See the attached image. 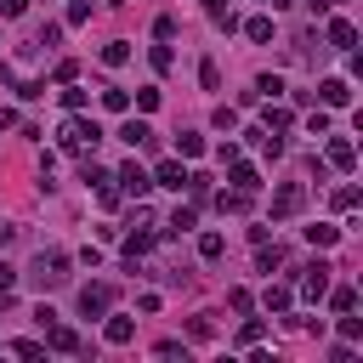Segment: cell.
<instances>
[{"instance_id": "6da1fadb", "label": "cell", "mask_w": 363, "mask_h": 363, "mask_svg": "<svg viewBox=\"0 0 363 363\" xmlns=\"http://www.w3.org/2000/svg\"><path fill=\"white\" fill-rule=\"evenodd\" d=\"M68 267H74V261H68L63 250H52V255H40V261H34L29 279H34V290H57V284H68Z\"/></svg>"}, {"instance_id": "7a4b0ae2", "label": "cell", "mask_w": 363, "mask_h": 363, "mask_svg": "<svg viewBox=\"0 0 363 363\" xmlns=\"http://www.w3.org/2000/svg\"><path fill=\"white\" fill-rule=\"evenodd\" d=\"M97 142H103V125H97V119H68V125H63V148L80 154V148H97Z\"/></svg>"}, {"instance_id": "3957f363", "label": "cell", "mask_w": 363, "mask_h": 363, "mask_svg": "<svg viewBox=\"0 0 363 363\" xmlns=\"http://www.w3.org/2000/svg\"><path fill=\"white\" fill-rule=\"evenodd\" d=\"M301 205H306V188H301V182H284V188L272 193V221H290V216H301Z\"/></svg>"}, {"instance_id": "277c9868", "label": "cell", "mask_w": 363, "mask_h": 363, "mask_svg": "<svg viewBox=\"0 0 363 363\" xmlns=\"http://www.w3.org/2000/svg\"><path fill=\"white\" fill-rule=\"evenodd\" d=\"M108 306H114V284H85L80 290V312L85 318H103Z\"/></svg>"}, {"instance_id": "5b68a950", "label": "cell", "mask_w": 363, "mask_h": 363, "mask_svg": "<svg viewBox=\"0 0 363 363\" xmlns=\"http://www.w3.org/2000/svg\"><path fill=\"white\" fill-rule=\"evenodd\" d=\"M114 182H119V188H125V193H131V199H142V193H148V188H154V176H148V170H142V165H136V159H131V165H125V170H119V176H114Z\"/></svg>"}, {"instance_id": "8992f818", "label": "cell", "mask_w": 363, "mask_h": 363, "mask_svg": "<svg viewBox=\"0 0 363 363\" xmlns=\"http://www.w3.org/2000/svg\"><path fill=\"white\" fill-rule=\"evenodd\" d=\"M301 295H306V301H318V295H329V261H318V267H306V279H301Z\"/></svg>"}, {"instance_id": "52a82bcc", "label": "cell", "mask_w": 363, "mask_h": 363, "mask_svg": "<svg viewBox=\"0 0 363 363\" xmlns=\"http://www.w3.org/2000/svg\"><path fill=\"white\" fill-rule=\"evenodd\" d=\"M154 188H188V170H182V159H159V170H154Z\"/></svg>"}, {"instance_id": "ba28073f", "label": "cell", "mask_w": 363, "mask_h": 363, "mask_svg": "<svg viewBox=\"0 0 363 363\" xmlns=\"http://www.w3.org/2000/svg\"><path fill=\"white\" fill-rule=\"evenodd\" d=\"M45 346H52V352H80V335L68 324H52V329H45Z\"/></svg>"}, {"instance_id": "9c48e42d", "label": "cell", "mask_w": 363, "mask_h": 363, "mask_svg": "<svg viewBox=\"0 0 363 363\" xmlns=\"http://www.w3.org/2000/svg\"><path fill=\"white\" fill-rule=\"evenodd\" d=\"M119 136H125L131 148H148V142H154V125H148V119H125V125H119Z\"/></svg>"}, {"instance_id": "30bf717a", "label": "cell", "mask_w": 363, "mask_h": 363, "mask_svg": "<svg viewBox=\"0 0 363 363\" xmlns=\"http://www.w3.org/2000/svg\"><path fill=\"white\" fill-rule=\"evenodd\" d=\"M329 45H335V52H352V45H357V29H352L346 17H335V23H329Z\"/></svg>"}, {"instance_id": "8fae6325", "label": "cell", "mask_w": 363, "mask_h": 363, "mask_svg": "<svg viewBox=\"0 0 363 363\" xmlns=\"http://www.w3.org/2000/svg\"><path fill=\"white\" fill-rule=\"evenodd\" d=\"M329 165H335V170H352V165H357V148L346 142V136H335V142H329Z\"/></svg>"}, {"instance_id": "7c38bea8", "label": "cell", "mask_w": 363, "mask_h": 363, "mask_svg": "<svg viewBox=\"0 0 363 363\" xmlns=\"http://www.w3.org/2000/svg\"><path fill=\"white\" fill-rule=\"evenodd\" d=\"M318 91H324V103H329V108H346V103H352V85H346V80H324Z\"/></svg>"}, {"instance_id": "4fadbf2b", "label": "cell", "mask_w": 363, "mask_h": 363, "mask_svg": "<svg viewBox=\"0 0 363 363\" xmlns=\"http://www.w3.org/2000/svg\"><path fill=\"white\" fill-rule=\"evenodd\" d=\"M233 188H244V193H255V188H261V176H255V165L233 159Z\"/></svg>"}, {"instance_id": "5bb4252c", "label": "cell", "mask_w": 363, "mask_h": 363, "mask_svg": "<svg viewBox=\"0 0 363 363\" xmlns=\"http://www.w3.org/2000/svg\"><path fill=\"white\" fill-rule=\"evenodd\" d=\"M216 205H221V216H244V210H250V193H244V188H233V193H221Z\"/></svg>"}, {"instance_id": "9a60e30c", "label": "cell", "mask_w": 363, "mask_h": 363, "mask_svg": "<svg viewBox=\"0 0 363 363\" xmlns=\"http://www.w3.org/2000/svg\"><path fill=\"white\" fill-rule=\"evenodd\" d=\"M176 154H182V159H199V154H205V136H199V131H182V136H176Z\"/></svg>"}, {"instance_id": "2e32d148", "label": "cell", "mask_w": 363, "mask_h": 363, "mask_svg": "<svg viewBox=\"0 0 363 363\" xmlns=\"http://www.w3.org/2000/svg\"><path fill=\"white\" fill-rule=\"evenodd\" d=\"M261 306H267V312H290V290H284V284H267Z\"/></svg>"}, {"instance_id": "e0dca14e", "label": "cell", "mask_w": 363, "mask_h": 363, "mask_svg": "<svg viewBox=\"0 0 363 363\" xmlns=\"http://www.w3.org/2000/svg\"><path fill=\"white\" fill-rule=\"evenodd\" d=\"M306 239H312L318 250H329V244L341 239V227H329V221H318V227H306Z\"/></svg>"}, {"instance_id": "ac0fdd59", "label": "cell", "mask_w": 363, "mask_h": 363, "mask_svg": "<svg viewBox=\"0 0 363 363\" xmlns=\"http://www.w3.org/2000/svg\"><path fill=\"white\" fill-rule=\"evenodd\" d=\"M131 335H136V324H131V318H108V341H114V346H125Z\"/></svg>"}, {"instance_id": "d6986e66", "label": "cell", "mask_w": 363, "mask_h": 363, "mask_svg": "<svg viewBox=\"0 0 363 363\" xmlns=\"http://www.w3.org/2000/svg\"><path fill=\"white\" fill-rule=\"evenodd\" d=\"M165 233L176 239V233H193V205H182L176 216H170V227H165Z\"/></svg>"}, {"instance_id": "ffe728a7", "label": "cell", "mask_w": 363, "mask_h": 363, "mask_svg": "<svg viewBox=\"0 0 363 363\" xmlns=\"http://www.w3.org/2000/svg\"><path fill=\"white\" fill-rule=\"evenodd\" d=\"M244 34H250L255 45H267V40H272V17H250V23H244Z\"/></svg>"}, {"instance_id": "44dd1931", "label": "cell", "mask_w": 363, "mask_h": 363, "mask_svg": "<svg viewBox=\"0 0 363 363\" xmlns=\"http://www.w3.org/2000/svg\"><path fill=\"white\" fill-rule=\"evenodd\" d=\"M221 250H227L221 233H205V239H199V255H205V261H221Z\"/></svg>"}, {"instance_id": "7402d4cb", "label": "cell", "mask_w": 363, "mask_h": 363, "mask_svg": "<svg viewBox=\"0 0 363 363\" xmlns=\"http://www.w3.org/2000/svg\"><path fill=\"white\" fill-rule=\"evenodd\" d=\"M205 17L221 23V29H233V12H227V0H205Z\"/></svg>"}, {"instance_id": "603a6c76", "label": "cell", "mask_w": 363, "mask_h": 363, "mask_svg": "<svg viewBox=\"0 0 363 363\" xmlns=\"http://www.w3.org/2000/svg\"><path fill=\"white\" fill-rule=\"evenodd\" d=\"M125 57H131V45H125V40H108V45H103V63H108V68H119Z\"/></svg>"}, {"instance_id": "cb8c5ba5", "label": "cell", "mask_w": 363, "mask_h": 363, "mask_svg": "<svg viewBox=\"0 0 363 363\" xmlns=\"http://www.w3.org/2000/svg\"><path fill=\"white\" fill-rule=\"evenodd\" d=\"M103 108H108V114H125V108H131V97H125L119 85H108V91H103Z\"/></svg>"}, {"instance_id": "d4e9b609", "label": "cell", "mask_w": 363, "mask_h": 363, "mask_svg": "<svg viewBox=\"0 0 363 363\" xmlns=\"http://www.w3.org/2000/svg\"><path fill=\"white\" fill-rule=\"evenodd\" d=\"M199 85H205V91H221V68H216V63H210V57H205V63H199Z\"/></svg>"}, {"instance_id": "484cf974", "label": "cell", "mask_w": 363, "mask_h": 363, "mask_svg": "<svg viewBox=\"0 0 363 363\" xmlns=\"http://www.w3.org/2000/svg\"><path fill=\"white\" fill-rule=\"evenodd\" d=\"M279 91H284L279 74H261V80H255V97H279Z\"/></svg>"}, {"instance_id": "4316f807", "label": "cell", "mask_w": 363, "mask_h": 363, "mask_svg": "<svg viewBox=\"0 0 363 363\" xmlns=\"http://www.w3.org/2000/svg\"><path fill=\"white\" fill-rule=\"evenodd\" d=\"M136 108L154 114V108H159V85H142V91H136Z\"/></svg>"}, {"instance_id": "83f0119b", "label": "cell", "mask_w": 363, "mask_h": 363, "mask_svg": "<svg viewBox=\"0 0 363 363\" xmlns=\"http://www.w3.org/2000/svg\"><path fill=\"white\" fill-rule=\"evenodd\" d=\"M63 108H68V114H80V108H85V91H80L74 80H68V91H63Z\"/></svg>"}, {"instance_id": "f1b7e54d", "label": "cell", "mask_w": 363, "mask_h": 363, "mask_svg": "<svg viewBox=\"0 0 363 363\" xmlns=\"http://www.w3.org/2000/svg\"><path fill=\"white\" fill-rule=\"evenodd\" d=\"M279 261H284V250H279V244H272V250L261 244V255H255V267H261V272H272V267H279Z\"/></svg>"}, {"instance_id": "f546056e", "label": "cell", "mask_w": 363, "mask_h": 363, "mask_svg": "<svg viewBox=\"0 0 363 363\" xmlns=\"http://www.w3.org/2000/svg\"><path fill=\"white\" fill-rule=\"evenodd\" d=\"M306 131H312V136H329V114H324V108L306 114Z\"/></svg>"}, {"instance_id": "4dcf8cb0", "label": "cell", "mask_w": 363, "mask_h": 363, "mask_svg": "<svg viewBox=\"0 0 363 363\" xmlns=\"http://www.w3.org/2000/svg\"><path fill=\"white\" fill-rule=\"evenodd\" d=\"M188 335H193V341H210V335H216V324H210V318H193Z\"/></svg>"}, {"instance_id": "1f68e13d", "label": "cell", "mask_w": 363, "mask_h": 363, "mask_svg": "<svg viewBox=\"0 0 363 363\" xmlns=\"http://www.w3.org/2000/svg\"><path fill=\"white\" fill-rule=\"evenodd\" d=\"M261 335H267V329H261V318H250V324H244V329H239V341H244V346H255V341H261Z\"/></svg>"}, {"instance_id": "d6a6232c", "label": "cell", "mask_w": 363, "mask_h": 363, "mask_svg": "<svg viewBox=\"0 0 363 363\" xmlns=\"http://www.w3.org/2000/svg\"><path fill=\"white\" fill-rule=\"evenodd\" d=\"M329 306H335V312H352V306H357V295H352V290H335V295H329Z\"/></svg>"}, {"instance_id": "836d02e7", "label": "cell", "mask_w": 363, "mask_h": 363, "mask_svg": "<svg viewBox=\"0 0 363 363\" xmlns=\"http://www.w3.org/2000/svg\"><path fill=\"white\" fill-rule=\"evenodd\" d=\"M57 40H63V23H45V29H40V45H45V52H52Z\"/></svg>"}, {"instance_id": "e575fe53", "label": "cell", "mask_w": 363, "mask_h": 363, "mask_svg": "<svg viewBox=\"0 0 363 363\" xmlns=\"http://www.w3.org/2000/svg\"><path fill=\"white\" fill-rule=\"evenodd\" d=\"M170 63H176V57H170V45H154V68H159V74H170Z\"/></svg>"}, {"instance_id": "d590c367", "label": "cell", "mask_w": 363, "mask_h": 363, "mask_svg": "<svg viewBox=\"0 0 363 363\" xmlns=\"http://www.w3.org/2000/svg\"><path fill=\"white\" fill-rule=\"evenodd\" d=\"M12 284H17V267H6V261H0V295H12Z\"/></svg>"}, {"instance_id": "8d00e7d4", "label": "cell", "mask_w": 363, "mask_h": 363, "mask_svg": "<svg viewBox=\"0 0 363 363\" xmlns=\"http://www.w3.org/2000/svg\"><path fill=\"white\" fill-rule=\"evenodd\" d=\"M357 205V188H335V210H352Z\"/></svg>"}, {"instance_id": "74e56055", "label": "cell", "mask_w": 363, "mask_h": 363, "mask_svg": "<svg viewBox=\"0 0 363 363\" xmlns=\"http://www.w3.org/2000/svg\"><path fill=\"white\" fill-rule=\"evenodd\" d=\"M23 6L29 0H0V17H23Z\"/></svg>"}, {"instance_id": "f35d334b", "label": "cell", "mask_w": 363, "mask_h": 363, "mask_svg": "<svg viewBox=\"0 0 363 363\" xmlns=\"http://www.w3.org/2000/svg\"><path fill=\"white\" fill-rule=\"evenodd\" d=\"M267 6H279V0H267Z\"/></svg>"}]
</instances>
